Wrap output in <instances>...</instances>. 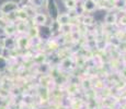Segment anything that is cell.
<instances>
[{"mask_svg": "<svg viewBox=\"0 0 126 109\" xmlns=\"http://www.w3.org/2000/svg\"><path fill=\"white\" fill-rule=\"evenodd\" d=\"M46 10H47L48 16L50 18L52 21H55L57 19L58 14H59V7H58L57 2L55 0H47L45 3Z\"/></svg>", "mask_w": 126, "mask_h": 109, "instance_id": "obj_1", "label": "cell"}, {"mask_svg": "<svg viewBox=\"0 0 126 109\" xmlns=\"http://www.w3.org/2000/svg\"><path fill=\"white\" fill-rule=\"evenodd\" d=\"M31 47V38L29 37L26 34L20 35L16 37V48L20 49L21 51H25L29 50Z\"/></svg>", "mask_w": 126, "mask_h": 109, "instance_id": "obj_2", "label": "cell"}, {"mask_svg": "<svg viewBox=\"0 0 126 109\" xmlns=\"http://www.w3.org/2000/svg\"><path fill=\"white\" fill-rule=\"evenodd\" d=\"M19 8H20V4H19L18 2H16V1H6L0 6V11L6 15V14L16 12Z\"/></svg>", "mask_w": 126, "mask_h": 109, "instance_id": "obj_3", "label": "cell"}, {"mask_svg": "<svg viewBox=\"0 0 126 109\" xmlns=\"http://www.w3.org/2000/svg\"><path fill=\"white\" fill-rule=\"evenodd\" d=\"M81 7L84 13H92L98 9V2H96V0H84Z\"/></svg>", "mask_w": 126, "mask_h": 109, "instance_id": "obj_4", "label": "cell"}, {"mask_svg": "<svg viewBox=\"0 0 126 109\" xmlns=\"http://www.w3.org/2000/svg\"><path fill=\"white\" fill-rule=\"evenodd\" d=\"M32 21H33V24H35L36 26L47 25V14L36 12V14L32 18Z\"/></svg>", "mask_w": 126, "mask_h": 109, "instance_id": "obj_5", "label": "cell"}, {"mask_svg": "<svg viewBox=\"0 0 126 109\" xmlns=\"http://www.w3.org/2000/svg\"><path fill=\"white\" fill-rule=\"evenodd\" d=\"M50 96H52V93L49 91V87L46 86H41V88L38 89V97L43 101V103H46L50 99Z\"/></svg>", "mask_w": 126, "mask_h": 109, "instance_id": "obj_6", "label": "cell"}, {"mask_svg": "<svg viewBox=\"0 0 126 109\" xmlns=\"http://www.w3.org/2000/svg\"><path fill=\"white\" fill-rule=\"evenodd\" d=\"M16 33H19L20 35L26 34L29 27H30V24L28 21H16Z\"/></svg>", "mask_w": 126, "mask_h": 109, "instance_id": "obj_7", "label": "cell"}, {"mask_svg": "<svg viewBox=\"0 0 126 109\" xmlns=\"http://www.w3.org/2000/svg\"><path fill=\"white\" fill-rule=\"evenodd\" d=\"M31 60H32L33 63L37 65V64L44 63V62L47 61V56H46V54H44V52L38 51V52H36L35 55L33 54L32 58H31Z\"/></svg>", "mask_w": 126, "mask_h": 109, "instance_id": "obj_8", "label": "cell"}, {"mask_svg": "<svg viewBox=\"0 0 126 109\" xmlns=\"http://www.w3.org/2000/svg\"><path fill=\"white\" fill-rule=\"evenodd\" d=\"M3 47L8 49H16V36H6L3 40Z\"/></svg>", "mask_w": 126, "mask_h": 109, "instance_id": "obj_9", "label": "cell"}, {"mask_svg": "<svg viewBox=\"0 0 126 109\" xmlns=\"http://www.w3.org/2000/svg\"><path fill=\"white\" fill-rule=\"evenodd\" d=\"M59 65H60V68H62V69H64V70H70V69H72V68H74V65H76V64H75L74 60H72L69 56H67V57L60 59Z\"/></svg>", "mask_w": 126, "mask_h": 109, "instance_id": "obj_10", "label": "cell"}, {"mask_svg": "<svg viewBox=\"0 0 126 109\" xmlns=\"http://www.w3.org/2000/svg\"><path fill=\"white\" fill-rule=\"evenodd\" d=\"M38 27H40V38L41 39L48 40L52 38V32H50V30H49V26L43 25V26H38Z\"/></svg>", "mask_w": 126, "mask_h": 109, "instance_id": "obj_11", "label": "cell"}, {"mask_svg": "<svg viewBox=\"0 0 126 109\" xmlns=\"http://www.w3.org/2000/svg\"><path fill=\"white\" fill-rule=\"evenodd\" d=\"M103 20L106 25L113 26L117 23V15H116L115 13H113V12H109V13H106L105 15H104Z\"/></svg>", "mask_w": 126, "mask_h": 109, "instance_id": "obj_12", "label": "cell"}, {"mask_svg": "<svg viewBox=\"0 0 126 109\" xmlns=\"http://www.w3.org/2000/svg\"><path fill=\"white\" fill-rule=\"evenodd\" d=\"M3 34L6 36H16V22H9L6 27L3 28Z\"/></svg>", "mask_w": 126, "mask_h": 109, "instance_id": "obj_13", "label": "cell"}, {"mask_svg": "<svg viewBox=\"0 0 126 109\" xmlns=\"http://www.w3.org/2000/svg\"><path fill=\"white\" fill-rule=\"evenodd\" d=\"M82 18H81V21H80V24H82L83 26H93L94 23H95V19L94 16L92 15H89V14H82Z\"/></svg>", "mask_w": 126, "mask_h": 109, "instance_id": "obj_14", "label": "cell"}, {"mask_svg": "<svg viewBox=\"0 0 126 109\" xmlns=\"http://www.w3.org/2000/svg\"><path fill=\"white\" fill-rule=\"evenodd\" d=\"M70 20H71V19H70L69 14L67 13V12H62V13L59 12V14H58V16H57V19H56V21L60 24V25L69 24L70 23Z\"/></svg>", "mask_w": 126, "mask_h": 109, "instance_id": "obj_15", "label": "cell"}, {"mask_svg": "<svg viewBox=\"0 0 126 109\" xmlns=\"http://www.w3.org/2000/svg\"><path fill=\"white\" fill-rule=\"evenodd\" d=\"M14 14H16V21H28L29 19H30L28 15V13H26L25 10H24V8H22V7H20L18 10L14 12Z\"/></svg>", "mask_w": 126, "mask_h": 109, "instance_id": "obj_16", "label": "cell"}, {"mask_svg": "<svg viewBox=\"0 0 126 109\" xmlns=\"http://www.w3.org/2000/svg\"><path fill=\"white\" fill-rule=\"evenodd\" d=\"M26 35H28L30 38L40 37V27L36 26L35 24H32V25L29 27L28 32H26Z\"/></svg>", "mask_w": 126, "mask_h": 109, "instance_id": "obj_17", "label": "cell"}, {"mask_svg": "<svg viewBox=\"0 0 126 109\" xmlns=\"http://www.w3.org/2000/svg\"><path fill=\"white\" fill-rule=\"evenodd\" d=\"M66 92L68 95H76L79 92V86L78 83H74V82H69L68 85H67Z\"/></svg>", "mask_w": 126, "mask_h": 109, "instance_id": "obj_18", "label": "cell"}, {"mask_svg": "<svg viewBox=\"0 0 126 109\" xmlns=\"http://www.w3.org/2000/svg\"><path fill=\"white\" fill-rule=\"evenodd\" d=\"M46 48H48L50 51H55V50H57L58 48H59V43H58L57 40L50 38V39H48L47 43H46Z\"/></svg>", "mask_w": 126, "mask_h": 109, "instance_id": "obj_19", "label": "cell"}, {"mask_svg": "<svg viewBox=\"0 0 126 109\" xmlns=\"http://www.w3.org/2000/svg\"><path fill=\"white\" fill-rule=\"evenodd\" d=\"M81 86H82V88L84 89V91H91V88L93 87V83H92V81L90 79H83L81 81Z\"/></svg>", "mask_w": 126, "mask_h": 109, "instance_id": "obj_20", "label": "cell"}, {"mask_svg": "<svg viewBox=\"0 0 126 109\" xmlns=\"http://www.w3.org/2000/svg\"><path fill=\"white\" fill-rule=\"evenodd\" d=\"M45 3H46L45 0H29V4L35 9L42 8V7L45 6Z\"/></svg>", "mask_w": 126, "mask_h": 109, "instance_id": "obj_21", "label": "cell"}, {"mask_svg": "<svg viewBox=\"0 0 126 109\" xmlns=\"http://www.w3.org/2000/svg\"><path fill=\"white\" fill-rule=\"evenodd\" d=\"M64 4H65V8H66L67 10H72V9L77 8L78 1H77V0H65Z\"/></svg>", "mask_w": 126, "mask_h": 109, "instance_id": "obj_22", "label": "cell"}, {"mask_svg": "<svg viewBox=\"0 0 126 109\" xmlns=\"http://www.w3.org/2000/svg\"><path fill=\"white\" fill-rule=\"evenodd\" d=\"M8 68H9V60L0 56V72L8 70Z\"/></svg>", "mask_w": 126, "mask_h": 109, "instance_id": "obj_23", "label": "cell"}, {"mask_svg": "<svg viewBox=\"0 0 126 109\" xmlns=\"http://www.w3.org/2000/svg\"><path fill=\"white\" fill-rule=\"evenodd\" d=\"M71 108L72 109H81L82 106H83V101H82V99L78 98V99H74V100H71Z\"/></svg>", "mask_w": 126, "mask_h": 109, "instance_id": "obj_24", "label": "cell"}, {"mask_svg": "<svg viewBox=\"0 0 126 109\" xmlns=\"http://www.w3.org/2000/svg\"><path fill=\"white\" fill-rule=\"evenodd\" d=\"M93 87L94 88H98V89H103L105 85H104V82L101 81V80H96L95 82L93 83Z\"/></svg>", "mask_w": 126, "mask_h": 109, "instance_id": "obj_25", "label": "cell"}, {"mask_svg": "<svg viewBox=\"0 0 126 109\" xmlns=\"http://www.w3.org/2000/svg\"><path fill=\"white\" fill-rule=\"evenodd\" d=\"M117 22H120L121 25H126V13L123 14L120 18V20H117Z\"/></svg>", "mask_w": 126, "mask_h": 109, "instance_id": "obj_26", "label": "cell"}, {"mask_svg": "<svg viewBox=\"0 0 126 109\" xmlns=\"http://www.w3.org/2000/svg\"><path fill=\"white\" fill-rule=\"evenodd\" d=\"M121 76L126 79V65H124V68L121 70Z\"/></svg>", "mask_w": 126, "mask_h": 109, "instance_id": "obj_27", "label": "cell"}, {"mask_svg": "<svg viewBox=\"0 0 126 109\" xmlns=\"http://www.w3.org/2000/svg\"><path fill=\"white\" fill-rule=\"evenodd\" d=\"M123 61H124V65H126V52H124V57H123Z\"/></svg>", "mask_w": 126, "mask_h": 109, "instance_id": "obj_28", "label": "cell"}, {"mask_svg": "<svg viewBox=\"0 0 126 109\" xmlns=\"http://www.w3.org/2000/svg\"><path fill=\"white\" fill-rule=\"evenodd\" d=\"M77 1H79V0H77Z\"/></svg>", "mask_w": 126, "mask_h": 109, "instance_id": "obj_29", "label": "cell"}]
</instances>
